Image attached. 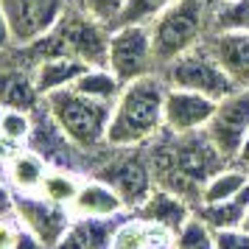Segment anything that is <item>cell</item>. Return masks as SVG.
<instances>
[{"label": "cell", "instance_id": "obj_1", "mask_svg": "<svg viewBox=\"0 0 249 249\" xmlns=\"http://www.w3.org/2000/svg\"><path fill=\"white\" fill-rule=\"evenodd\" d=\"M151 174L157 188L182 196L193 207L202 202V188L204 182L213 177L215 171H221L227 157L213 146V140L207 132H193V135H174L168 129H162L151 143L146 146Z\"/></svg>", "mask_w": 249, "mask_h": 249}, {"label": "cell", "instance_id": "obj_2", "mask_svg": "<svg viewBox=\"0 0 249 249\" xmlns=\"http://www.w3.org/2000/svg\"><path fill=\"white\" fill-rule=\"evenodd\" d=\"M165 92H168V84L162 81L160 73L124 84L121 95L112 104L107 146H148L165 129Z\"/></svg>", "mask_w": 249, "mask_h": 249}, {"label": "cell", "instance_id": "obj_3", "mask_svg": "<svg viewBox=\"0 0 249 249\" xmlns=\"http://www.w3.org/2000/svg\"><path fill=\"white\" fill-rule=\"evenodd\" d=\"M109 31L112 28L107 23H101L98 17H92L90 12H84L81 6L73 3L68 12L62 14V20L39 42L20 48V51L31 59V65L45 56H70L90 65V68H107Z\"/></svg>", "mask_w": 249, "mask_h": 249}, {"label": "cell", "instance_id": "obj_4", "mask_svg": "<svg viewBox=\"0 0 249 249\" xmlns=\"http://www.w3.org/2000/svg\"><path fill=\"white\" fill-rule=\"evenodd\" d=\"M42 109L48 118L62 129L76 148L84 154H95L107 146V129L112 118V104H101L95 98H87L73 87L56 90L42 98Z\"/></svg>", "mask_w": 249, "mask_h": 249}, {"label": "cell", "instance_id": "obj_5", "mask_svg": "<svg viewBox=\"0 0 249 249\" xmlns=\"http://www.w3.org/2000/svg\"><path fill=\"white\" fill-rule=\"evenodd\" d=\"M210 3L207 0H174L148 23L157 70L171 59L204 45L210 36Z\"/></svg>", "mask_w": 249, "mask_h": 249}, {"label": "cell", "instance_id": "obj_6", "mask_svg": "<svg viewBox=\"0 0 249 249\" xmlns=\"http://www.w3.org/2000/svg\"><path fill=\"white\" fill-rule=\"evenodd\" d=\"M87 177L109 185L121 196V202L126 204L129 213H135L137 207L151 196V191L157 188L146 146H135V148L104 146L101 151L90 154Z\"/></svg>", "mask_w": 249, "mask_h": 249}, {"label": "cell", "instance_id": "obj_7", "mask_svg": "<svg viewBox=\"0 0 249 249\" xmlns=\"http://www.w3.org/2000/svg\"><path fill=\"white\" fill-rule=\"evenodd\" d=\"M157 73L162 76V81L168 87L202 92V95L215 98V101H221L230 92L238 90L232 84V79L227 76V70L218 65V59L210 53L207 45H199L193 51H188V53H182V56L171 59L168 65H162Z\"/></svg>", "mask_w": 249, "mask_h": 249}, {"label": "cell", "instance_id": "obj_8", "mask_svg": "<svg viewBox=\"0 0 249 249\" xmlns=\"http://www.w3.org/2000/svg\"><path fill=\"white\" fill-rule=\"evenodd\" d=\"M107 68L121 79V84L157 73V59H154L148 25H115L109 31Z\"/></svg>", "mask_w": 249, "mask_h": 249}, {"label": "cell", "instance_id": "obj_9", "mask_svg": "<svg viewBox=\"0 0 249 249\" xmlns=\"http://www.w3.org/2000/svg\"><path fill=\"white\" fill-rule=\"evenodd\" d=\"M14 48H28L62 20V14L73 6V0H0Z\"/></svg>", "mask_w": 249, "mask_h": 249}, {"label": "cell", "instance_id": "obj_10", "mask_svg": "<svg viewBox=\"0 0 249 249\" xmlns=\"http://www.w3.org/2000/svg\"><path fill=\"white\" fill-rule=\"evenodd\" d=\"M204 132L227 162H232L249 132V90H235L215 104V112Z\"/></svg>", "mask_w": 249, "mask_h": 249}, {"label": "cell", "instance_id": "obj_11", "mask_svg": "<svg viewBox=\"0 0 249 249\" xmlns=\"http://www.w3.org/2000/svg\"><path fill=\"white\" fill-rule=\"evenodd\" d=\"M14 218L20 221V227L34 232L48 249H53L68 232L73 213L70 207L42 199L39 193H28V196H14Z\"/></svg>", "mask_w": 249, "mask_h": 249}, {"label": "cell", "instance_id": "obj_12", "mask_svg": "<svg viewBox=\"0 0 249 249\" xmlns=\"http://www.w3.org/2000/svg\"><path fill=\"white\" fill-rule=\"evenodd\" d=\"M215 104H218L215 98H207L202 92L168 87V92H165V129L174 135L204 132L215 112Z\"/></svg>", "mask_w": 249, "mask_h": 249}, {"label": "cell", "instance_id": "obj_13", "mask_svg": "<svg viewBox=\"0 0 249 249\" xmlns=\"http://www.w3.org/2000/svg\"><path fill=\"white\" fill-rule=\"evenodd\" d=\"M210 53L227 70L238 90H249V34L247 31H213L204 39Z\"/></svg>", "mask_w": 249, "mask_h": 249}, {"label": "cell", "instance_id": "obj_14", "mask_svg": "<svg viewBox=\"0 0 249 249\" xmlns=\"http://www.w3.org/2000/svg\"><path fill=\"white\" fill-rule=\"evenodd\" d=\"M48 171H51V162L39 151L23 146L6 157L3 168H0V177L12 188L14 196H28V193H39Z\"/></svg>", "mask_w": 249, "mask_h": 249}, {"label": "cell", "instance_id": "obj_15", "mask_svg": "<svg viewBox=\"0 0 249 249\" xmlns=\"http://www.w3.org/2000/svg\"><path fill=\"white\" fill-rule=\"evenodd\" d=\"M70 213H73V218H104V221H109V218H124L129 210L109 185L92 179V177H84L79 196L70 204Z\"/></svg>", "mask_w": 249, "mask_h": 249}, {"label": "cell", "instance_id": "obj_16", "mask_svg": "<svg viewBox=\"0 0 249 249\" xmlns=\"http://www.w3.org/2000/svg\"><path fill=\"white\" fill-rule=\"evenodd\" d=\"M193 210H196V207H193L191 202H185L182 196L165 191V188H154L151 196L135 210V215L162 227V230H168L171 235H177L182 227L193 218Z\"/></svg>", "mask_w": 249, "mask_h": 249}, {"label": "cell", "instance_id": "obj_17", "mask_svg": "<svg viewBox=\"0 0 249 249\" xmlns=\"http://www.w3.org/2000/svg\"><path fill=\"white\" fill-rule=\"evenodd\" d=\"M168 244H174V235L168 230L151 224V221H146L135 213H126L115 224L109 249H160L168 247Z\"/></svg>", "mask_w": 249, "mask_h": 249}, {"label": "cell", "instance_id": "obj_18", "mask_svg": "<svg viewBox=\"0 0 249 249\" xmlns=\"http://www.w3.org/2000/svg\"><path fill=\"white\" fill-rule=\"evenodd\" d=\"M90 68L79 59H70V56H45V59H36L31 70H34V84L39 98H45L56 90H68L73 87L76 81L81 79V73Z\"/></svg>", "mask_w": 249, "mask_h": 249}, {"label": "cell", "instance_id": "obj_19", "mask_svg": "<svg viewBox=\"0 0 249 249\" xmlns=\"http://www.w3.org/2000/svg\"><path fill=\"white\" fill-rule=\"evenodd\" d=\"M118 218H73L53 249H109Z\"/></svg>", "mask_w": 249, "mask_h": 249}, {"label": "cell", "instance_id": "obj_20", "mask_svg": "<svg viewBox=\"0 0 249 249\" xmlns=\"http://www.w3.org/2000/svg\"><path fill=\"white\" fill-rule=\"evenodd\" d=\"M196 218L207 224L213 232H224V230H241L244 218L249 213V188L244 193H238L235 199H227V202H215V204H199Z\"/></svg>", "mask_w": 249, "mask_h": 249}, {"label": "cell", "instance_id": "obj_21", "mask_svg": "<svg viewBox=\"0 0 249 249\" xmlns=\"http://www.w3.org/2000/svg\"><path fill=\"white\" fill-rule=\"evenodd\" d=\"M249 188V174L244 168H238L235 162L224 165L221 171H215L210 179L204 182L202 188V202L199 204H215V202H227L235 199L238 193H244ZM196 204V207H199Z\"/></svg>", "mask_w": 249, "mask_h": 249}, {"label": "cell", "instance_id": "obj_22", "mask_svg": "<svg viewBox=\"0 0 249 249\" xmlns=\"http://www.w3.org/2000/svg\"><path fill=\"white\" fill-rule=\"evenodd\" d=\"M73 90L101 104H115V98L124 90V84L109 68H87L81 73V79L73 84Z\"/></svg>", "mask_w": 249, "mask_h": 249}, {"label": "cell", "instance_id": "obj_23", "mask_svg": "<svg viewBox=\"0 0 249 249\" xmlns=\"http://www.w3.org/2000/svg\"><path fill=\"white\" fill-rule=\"evenodd\" d=\"M84 182V174L70 168H51L42 179V188H39V196L48 199L53 204H62V207H70L73 199L79 196V188Z\"/></svg>", "mask_w": 249, "mask_h": 249}, {"label": "cell", "instance_id": "obj_24", "mask_svg": "<svg viewBox=\"0 0 249 249\" xmlns=\"http://www.w3.org/2000/svg\"><path fill=\"white\" fill-rule=\"evenodd\" d=\"M31 132H34V115L28 109H14V107L3 109V115H0V143L3 146L9 148L28 146Z\"/></svg>", "mask_w": 249, "mask_h": 249}, {"label": "cell", "instance_id": "obj_25", "mask_svg": "<svg viewBox=\"0 0 249 249\" xmlns=\"http://www.w3.org/2000/svg\"><path fill=\"white\" fill-rule=\"evenodd\" d=\"M213 31H247L249 34V0H230L213 9L210 14V34Z\"/></svg>", "mask_w": 249, "mask_h": 249}, {"label": "cell", "instance_id": "obj_26", "mask_svg": "<svg viewBox=\"0 0 249 249\" xmlns=\"http://www.w3.org/2000/svg\"><path fill=\"white\" fill-rule=\"evenodd\" d=\"M171 3L174 0H126L124 12H121V17H118L115 25H148Z\"/></svg>", "mask_w": 249, "mask_h": 249}, {"label": "cell", "instance_id": "obj_27", "mask_svg": "<svg viewBox=\"0 0 249 249\" xmlns=\"http://www.w3.org/2000/svg\"><path fill=\"white\" fill-rule=\"evenodd\" d=\"M174 249H215V232L193 213L191 221L174 235Z\"/></svg>", "mask_w": 249, "mask_h": 249}, {"label": "cell", "instance_id": "obj_28", "mask_svg": "<svg viewBox=\"0 0 249 249\" xmlns=\"http://www.w3.org/2000/svg\"><path fill=\"white\" fill-rule=\"evenodd\" d=\"M76 6H81L84 12H90L92 17H98L101 23H107L112 28L118 23V17L124 12V3L126 0H73Z\"/></svg>", "mask_w": 249, "mask_h": 249}, {"label": "cell", "instance_id": "obj_29", "mask_svg": "<svg viewBox=\"0 0 249 249\" xmlns=\"http://www.w3.org/2000/svg\"><path fill=\"white\" fill-rule=\"evenodd\" d=\"M215 249H249V232L247 230L215 232Z\"/></svg>", "mask_w": 249, "mask_h": 249}, {"label": "cell", "instance_id": "obj_30", "mask_svg": "<svg viewBox=\"0 0 249 249\" xmlns=\"http://www.w3.org/2000/svg\"><path fill=\"white\" fill-rule=\"evenodd\" d=\"M20 232V221L14 215H0V249H12Z\"/></svg>", "mask_w": 249, "mask_h": 249}, {"label": "cell", "instance_id": "obj_31", "mask_svg": "<svg viewBox=\"0 0 249 249\" xmlns=\"http://www.w3.org/2000/svg\"><path fill=\"white\" fill-rule=\"evenodd\" d=\"M12 249H48L39 238L34 235V232H28L25 227H20V232H17V241H14Z\"/></svg>", "mask_w": 249, "mask_h": 249}, {"label": "cell", "instance_id": "obj_32", "mask_svg": "<svg viewBox=\"0 0 249 249\" xmlns=\"http://www.w3.org/2000/svg\"><path fill=\"white\" fill-rule=\"evenodd\" d=\"M14 48V39H12V28H9V20H6V12L0 6V56L9 53Z\"/></svg>", "mask_w": 249, "mask_h": 249}, {"label": "cell", "instance_id": "obj_33", "mask_svg": "<svg viewBox=\"0 0 249 249\" xmlns=\"http://www.w3.org/2000/svg\"><path fill=\"white\" fill-rule=\"evenodd\" d=\"M0 215H14V193L0 177Z\"/></svg>", "mask_w": 249, "mask_h": 249}, {"label": "cell", "instance_id": "obj_34", "mask_svg": "<svg viewBox=\"0 0 249 249\" xmlns=\"http://www.w3.org/2000/svg\"><path fill=\"white\" fill-rule=\"evenodd\" d=\"M235 162L238 168H244L249 174V132H247V137H244V143H241V148H238V154H235Z\"/></svg>", "mask_w": 249, "mask_h": 249}, {"label": "cell", "instance_id": "obj_35", "mask_svg": "<svg viewBox=\"0 0 249 249\" xmlns=\"http://www.w3.org/2000/svg\"><path fill=\"white\" fill-rule=\"evenodd\" d=\"M210 3V9H218V6H224V3H230V0H207Z\"/></svg>", "mask_w": 249, "mask_h": 249}, {"label": "cell", "instance_id": "obj_36", "mask_svg": "<svg viewBox=\"0 0 249 249\" xmlns=\"http://www.w3.org/2000/svg\"><path fill=\"white\" fill-rule=\"evenodd\" d=\"M241 230H247L249 232V213H247V218H244V227H241Z\"/></svg>", "mask_w": 249, "mask_h": 249}, {"label": "cell", "instance_id": "obj_37", "mask_svg": "<svg viewBox=\"0 0 249 249\" xmlns=\"http://www.w3.org/2000/svg\"><path fill=\"white\" fill-rule=\"evenodd\" d=\"M3 109H6V107H3V104H0V115H3Z\"/></svg>", "mask_w": 249, "mask_h": 249}]
</instances>
